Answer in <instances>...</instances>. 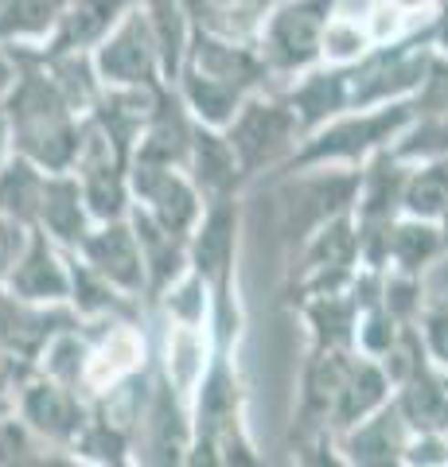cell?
<instances>
[{
    "mask_svg": "<svg viewBox=\"0 0 448 467\" xmlns=\"http://www.w3.org/2000/svg\"><path fill=\"white\" fill-rule=\"evenodd\" d=\"M16 55V82L5 98L8 121V144L12 152L27 156L43 171H70L82 144V121L86 117L67 106V98L59 94V86L51 82V75L43 70L36 47H12Z\"/></svg>",
    "mask_w": 448,
    "mask_h": 467,
    "instance_id": "obj_1",
    "label": "cell"
},
{
    "mask_svg": "<svg viewBox=\"0 0 448 467\" xmlns=\"http://www.w3.org/2000/svg\"><path fill=\"white\" fill-rule=\"evenodd\" d=\"M410 117H413L410 98L386 101V106H367V109H347L300 137L288 160L273 171V180L305 168H363L374 152L390 149V140L410 125Z\"/></svg>",
    "mask_w": 448,
    "mask_h": 467,
    "instance_id": "obj_2",
    "label": "cell"
},
{
    "mask_svg": "<svg viewBox=\"0 0 448 467\" xmlns=\"http://www.w3.org/2000/svg\"><path fill=\"white\" fill-rule=\"evenodd\" d=\"M336 12L339 0H285V5H273L254 36L269 75L297 78L300 70L324 63Z\"/></svg>",
    "mask_w": 448,
    "mask_h": 467,
    "instance_id": "obj_3",
    "label": "cell"
},
{
    "mask_svg": "<svg viewBox=\"0 0 448 467\" xmlns=\"http://www.w3.org/2000/svg\"><path fill=\"white\" fill-rule=\"evenodd\" d=\"M223 133L230 149H234L242 183H257L273 175L300 144V125L293 109H288L285 94H269V90H254L245 98Z\"/></svg>",
    "mask_w": 448,
    "mask_h": 467,
    "instance_id": "obj_4",
    "label": "cell"
},
{
    "mask_svg": "<svg viewBox=\"0 0 448 467\" xmlns=\"http://www.w3.org/2000/svg\"><path fill=\"white\" fill-rule=\"evenodd\" d=\"M277 223L288 245H300L308 234L336 218L343 211H351L355 192H359V168H305V171H288L277 175Z\"/></svg>",
    "mask_w": 448,
    "mask_h": 467,
    "instance_id": "obj_5",
    "label": "cell"
},
{
    "mask_svg": "<svg viewBox=\"0 0 448 467\" xmlns=\"http://www.w3.org/2000/svg\"><path fill=\"white\" fill-rule=\"evenodd\" d=\"M90 58L102 86H168L161 39H156L149 12L141 5L125 12L118 27L90 51Z\"/></svg>",
    "mask_w": 448,
    "mask_h": 467,
    "instance_id": "obj_6",
    "label": "cell"
},
{
    "mask_svg": "<svg viewBox=\"0 0 448 467\" xmlns=\"http://www.w3.org/2000/svg\"><path fill=\"white\" fill-rule=\"evenodd\" d=\"M12 405H16V417L32 429V436H39V441H47L63 451L86 425V417H90V401H86L75 386H67L43 370H27L20 382L12 386Z\"/></svg>",
    "mask_w": 448,
    "mask_h": 467,
    "instance_id": "obj_7",
    "label": "cell"
},
{
    "mask_svg": "<svg viewBox=\"0 0 448 467\" xmlns=\"http://www.w3.org/2000/svg\"><path fill=\"white\" fill-rule=\"evenodd\" d=\"M129 192H133V207H141L149 218H156L172 234H192L199 214H203V195L192 183V175L172 164H144V160H129Z\"/></svg>",
    "mask_w": 448,
    "mask_h": 467,
    "instance_id": "obj_8",
    "label": "cell"
},
{
    "mask_svg": "<svg viewBox=\"0 0 448 467\" xmlns=\"http://www.w3.org/2000/svg\"><path fill=\"white\" fill-rule=\"evenodd\" d=\"M0 292L20 304H67L70 296V250L51 242L39 226L27 230Z\"/></svg>",
    "mask_w": 448,
    "mask_h": 467,
    "instance_id": "obj_9",
    "label": "cell"
},
{
    "mask_svg": "<svg viewBox=\"0 0 448 467\" xmlns=\"http://www.w3.org/2000/svg\"><path fill=\"white\" fill-rule=\"evenodd\" d=\"M94 273H102L109 285H118L129 296L144 300V261H141V245L137 234L125 218H113V223H94V230L86 234L75 250Z\"/></svg>",
    "mask_w": 448,
    "mask_h": 467,
    "instance_id": "obj_10",
    "label": "cell"
},
{
    "mask_svg": "<svg viewBox=\"0 0 448 467\" xmlns=\"http://www.w3.org/2000/svg\"><path fill=\"white\" fill-rule=\"evenodd\" d=\"M406 441H410V429L401 420L394 398H390L359 425L339 429L336 451H339V463H351V467H401Z\"/></svg>",
    "mask_w": 448,
    "mask_h": 467,
    "instance_id": "obj_11",
    "label": "cell"
},
{
    "mask_svg": "<svg viewBox=\"0 0 448 467\" xmlns=\"http://www.w3.org/2000/svg\"><path fill=\"white\" fill-rule=\"evenodd\" d=\"M355 350L343 347H308L305 374H300V409H297V441L308 432L331 429V405L343 386V374L351 367Z\"/></svg>",
    "mask_w": 448,
    "mask_h": 467,
    "instance_id": "obj_12",
    "label": "cell"
},
{
    "mask_svg": "<svg viewBox=\"0 0 448 467\" xmlns=\"http://www.w3.org/2000/svg\"><path fill=\"white\" fill-rule=\"evenodd\" d=\"M129 226L137 234L141 261H144V300L156 304L187 273V238L164 230L141 207H129Z\"/></svg>",
    "mask_w": 448,
    "mask_h": 467,
    "instance_id": "obj_13",
    "label": "cell"
},
{
    "mask_svg": "<svg viewBox=\"0 0 448 467\" xmlns=\"http://www.w3.org/2000/svg\"><path fill=\"white\" fill-rule=\"evenodd\" d=\"M187 175H192V183L199 187L203 202L219 199V195H242V187H245L226 133H223V129H211V125H199V121H192Z\"/></svg>",
    "mask_w": 448,
    "mask_h": 467,
    "instance_id": "obj_14",
    "label": "cell"
},
{
    "mask_svg": "<svg viewBox=\"0 0 448 467\" xmlns=\"http://www.w3.org/2000/svg\"><path fill=\"white\" fill-rule=\"evenodd\" d=\"M36 226L47 234L51 242H59L63 250H78V242L94 230V218L86 211L75 171H47V187H43Z\"/></svg>",
    "mask_w": 448,
    "mask_h": 467,
    "instance_id": "obj_15",
    "label": "cell"
},
{
    "mask_svg": "<svg viewBox=\"0 0 448 467\" xmlns=\"http://www.w3.org/2000/svg\"><path fill=\"white\" fill-rule=\"evenodd\" d=\"M141 0H70L43 51H94Z\"/></svg>",
    "mask_w": 448,
    "mask_h": 467,
    "instance_id": "obj_16",
    "label": "cell"
},
{
    "mask_svg": "<svg viewBox=\"0 0 448 467\" xmlns=\"http://www.w3.org/2000/svg\"><path fill=\"white\" fill-rule=\"evenodd\" d=\"M390 398H394V386H390L386 370L379 367V358L355 355L351 367H347V374H343L336 405H331V420H328L331 432L359 425V420L370 417L374 409H382Z\"/></svg>",
    "mask_w": 448,
    "mask_h": 467,
    "instance_id": "obj_17",
    "label": "cell"
},
{
    "mask_svg": "<svg viewBox=\"0 0 448 467\" xmlns=\"http://www.w3.org/2000/svg\"><path fill=\"white\" fill-rule=\"evenodd\" d=\"M394 405L410 432H448V389L444 374L422 362L406 382L394 386Z\"/></svg>",
    "mask_w": 448,
    "mask_h": 467,
    "instance_id": "obj_18",
    "label": "cell"
},
{
    "mask_svg": "<svg viewBox=\"0 0 448 467\" xmlns=\"http://www.w3.org/2000/svg\"><path fill=\"white\" fill-rule=\"evenodd\" d=\"M293 308L308 324V347H343L355 350V316L359 300L351 288L343 292H320V296H305Z\"/></svg>",
    "mask_w": 448,
    "mask_h": 467,
    "instance_id": "obj_19",
    "label": "cell"
},
{
    "mask_svg": "<svg viewBox=\"0 0 448 467\" xmlns=\"http://www.w3.org/2000/svg\"><path fill=\"white\" fill-rule=\"evenodd\" d=\"M43 187H47V171L20 152H8L5 164H0V214L8 223L32 230L39 218Z\"/></svg>",
    "mask_w": 448,
    "mask_h": 467,
    "instance_id": "obj_20",
    "label": "cell"
},
{
    "mask_svg": "<svg viewBox=\"0 0 448 467\" xmlns=\"http://www.w3.org/2000/svg\"><path fill=\"white\" fill-rule=\"evenodd\" d=\"M441 254H444V245H441L437 223H429V218H413V214H398L394 223H390L386 269L422 276Z\"/></svg>",
    "mask_w": 448,
    "mask_h": 467,
    "instance_id": "obj_21",
    "label": "cell"
},
{
    "mask_svg": "<svg viewBox=\"0 0 448 467\" xmlns=\"http://www.w3.org/2000/svg\"><path fill=\"white\" fill-rule=\"evenodd\" d=\"M70 0H0V43L43 47Z\"/></svg>",
    "mask_w": 448,
    "mask_h": 467,
    "instance_id": "obj_22",
    "label": "cell"
},
{
    "mask_svg": "<svg viewBox=\"0 0 448 467\" xmlns=\"http://www.w3.org/2000/svg\"><path fill=\"white\" fill-rule=\"evenodd\" d=\"M43 70L51 75V82L59 86V94L67 98V106L75 113H90L98 94H102V78L94 70V58L90 51H43L36 47Z\"/></svg>",
    "mask_w": 448,
    "mask_h": 467,
    "instance_id": "obj_23",
    "label": "cell"
},
{
    "mask_svg": "<svg viewBox=\"0 0 448 467\" xmlns=\"http://www.w3.org/2000/svg\"><path fill=\"white\" fill-rule=\"evenodd\" d=\"M67 451H70V460H82V463H113V467H121V463L133 460L137 441H133V432H125L121 425H113V420L90 413Z\"/></svg>",
    "mask_w": 448,
    "mask_h": 467,
    "instance_id": "obj_24",
    "label": "cell"
},
{
    "mask_svg": "<svg viewBox=\"0 0 448 467\" xmlns=\"http://www.w3.org/2000/svg\"><path fill=\"white\" fill-rule=\"evenodd\" d=\"M390 156L401 160L406 168L448 160V117H422L413 113L410 125L390 140Z\"/></svg>",
    "mask_w": 448,
    "mask_h": 467,
    "instance_id": "obj_25",
    "label": "cell"
},
{
    "mask_svg": "<svg viewBox=\"0 0 448 467\" xmlns=\"http://www.w3.org/2000/svg\"><path fill=\"white\" fill-rule=\"evenodd\" d=\"M444 202H448V160H432V164H417L406 171V183H401V214L437 223Z\"/></svg>",
    "mask_w": 448,
    "mask_h": 467,
    "instance_id": "obj_26",
    "label": "cell"
},
{
    "mask_svg": "<svg viewBox=\"0 0 448 467\" xmlns=\"http://www.w3.org/2000/svg\"><path fill=\"white\" fill-rule=\"evenodd\" d=\"M401 327H406V324H398V319L386 312L382 292H379V300L363 304V308H359V316H355V355L382 358L386 350H390V343L398 339Z\"/></svg>",
    "mask_w": 448,
    "mask_h": 467,
    "instance_id": "obj_27",
    "label": "cell"
},
{
    "mask_svg": "<svg viewBox=\"0 0 448 467\" xmlns=\"http://www.w3.org/2000/svg\"><path fill=\"white\" fill-rule=\"evenodd\" d=\"M382 304L398 324H417V316L425 308V288L422 276L413 273H398V269H382Z\"/></svg>",
    "mask_w": 448,
    "mask_h": 467,
    "instance_id": "obj_28",
    "label": "cell"
},
{
    "mask_svg": "<svg viewBox=\"0 0 448 467\" xmlns=\"http://www.w3.org/2000/svg\"><path fill=\"white\" fill-rule=\"evenodd\" d=\"M410 106L422 117H448V55H429V67L410 94Z\"/></svg>",
    "mask_w": 448,
    "mask_h": 467,
    "instance_id": "obj_29",
    "label": "cell"
},
{
    "mask_svg": "<svg viewBox=\"0 0 448 467\" xmlns=\"http://www.w3.org/2000/svg\"><path fill=\"white\" fill-rule=\"evenodd\" d=\"M417 335H422L429 367L448 374V304H425L417 316Z\"/></svg>",
    "mask_w": 448,
    "mask_h": 467,
    "instance_id": "obj_30",
    "label": "cell"
},
{
    "mask_svg": "<svg viewBox=\"0 0 448 467\" xmlns=\"http://www.w3.org/2000/svg\"><path fill=\"white\" fill-rule=\"evenodd\" d=\"M36 451V436L32 429L24 425L16 413H5L0 417V467H12V463H39Z\"/></svg>",
    "mask_w": 448,
    "mask_h": 467,
    "instance_id": "obj_31",
    "label": "cell"
},
{
    "mask_svg": "<svg viewBox=\"0 0 448 467\" xmlns=\"http://www.w3.org/2000/svg\"><path fill=\"white\" fill-rule=\"evenodd\" d=\"M401 463L406 467H448V432H410Z\"/></svg>",
    "mask_w": 448,
    "mask_h": 467,
    "instance_id": "obj_32",
    "label": "cell"
},
{
    "mask_svg": "<svg viewBox=\"0 0 448 467\" xmlns=\"http://www.w3.org/2000/svg\"><path fill=\"white\" fill-rule=\"evenodd\" d=\"M24 238H27V230L16 226V223H8V218L0 214V281H5V273L12 269V261H16Z\"/></svg>",
    "mask_w": 448,
    "mask_h": 467,
    "instance_id": "obj_33",
    "label": "cell"
},
{
    "mask_svg": "<svg viewBox=\"0 0 448 467\" xmlns=\"http://www.w3.org/2000/svg\"><path fill=\"white\" fill-rule=\"evenodd\" d=\"M429 36H432V51L448 55V0H441L437 12L429 16Z\"/></svg>",
    "mask_w": 448,
    "mask_h": 467,
    "instance_id": "obj_34",
    "label": "cell"
},
{
    "mask_svg": "<svg viewBox=\"0 0 448 467\" xmlns=\"http://www.w3.org/2000/svg\"><path fill=\"white\" fill-rule=\"evenodd\" d=\"M16 70H20L16 55H12V47H5V43H0V106H5L12 82H16Z\"/></svg>",
    "mask_w": 448,
    "mask_h": 467,
    "instance_id": "obj_35",
    "label": "cell"
},
{
    "mask_svg": "<svg viewBox=\"0 0 448 467\" xmlns=\"http://www.w3.org/2000/svg\"><path fill=\"white\" fill-rule=\"evenodd\" d=\"M8 152H12V144H8V121H5V113H0V164H5Z\"/></svg>",
    "mask_w": 448,
    "mask_h": 467,
    "instance_id": "obj_36",
    "label": "cell"
},
{
    "mask_svg": "<svg viewBox=\"0 0 448 467\" xmlns=\"http://www.w3.org/2000/svg\"><path fill=\"white\" fill-rule=\"evenodd\" d=\"M437 230H441V245H444V254H448V202H444V211L437 214Z\"/></svg>",
    "mask_w": 448,
    "mask_h": 467,
    "instance_id": "obj_37",
    "label": "cell"
},
{
    "mask_svg": "<svg viewBox=\"0 0 448 467\" xmlns=\"http://www.w3.org/2000/svg\"><path fill=\"white\" fill-rule=\"evenodd\" d=\"M444 389H448V374H444Z\"/></svg>",
    "mask_w": 448,
    "mask_h": 467,
    "instance_id": "obj_38",
    "label": "cell"
}]
</instances>
